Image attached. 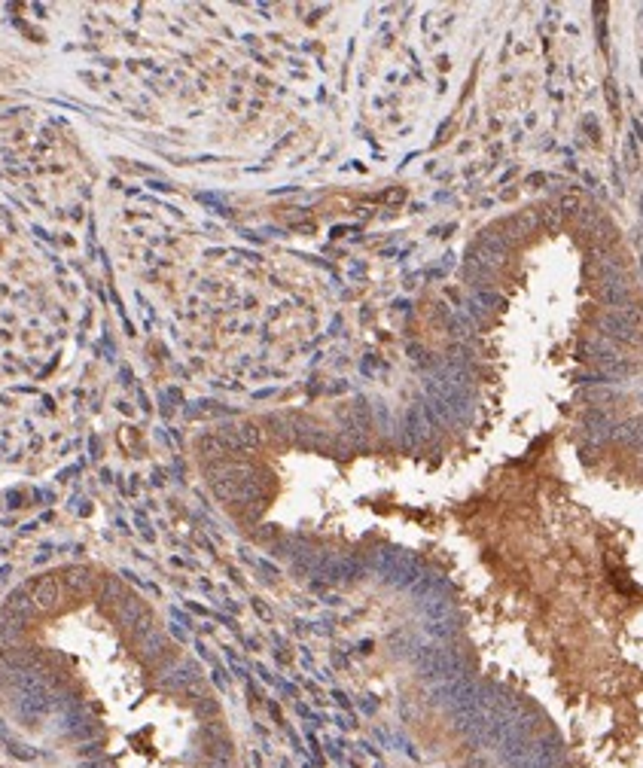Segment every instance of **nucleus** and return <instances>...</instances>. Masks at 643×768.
I'll return each instance as SVG.
<instances>
[{
	"label": "nucleus",
	"mask_w": 643,
	"mask_h": 768,
	"mask_svg": "<svg viewBox=\"0 0 643 768\" xmlns=\"http://www.w3.org/2000/svg\"><path fill=\"white\" fill-rule=\"evenodd\" d=\"M585 274H589V278H594L598 284H604V281H610V278H619V274H625V259L619 256V254H610V250H604V254H598V259H592L589 266H585Z\"/></svg>",
	"instance_id": "nucleus-1"
},
{
	"label": "nucleus",
	"mask_w": 643,
	"mask_h": 768,
	"mask_svg": "<svg viewBox=\"0 0 643 768\" xmlns=\"http://www.w3.org/2000/svg\"><path fill=\"white\" fill-rule=\"evenodd\" d=\"M598 299L604 305H610V308H622V305L634 302V296H631V284H628L625 274H619V278H610V281L598 284Z\"/></svg>",
	"instance_id": "nucleus-2"
},
{
	"label": "nucleus",
	"mask_w": 643,
	"mask_h": 768,
	"mask_svg": "<svg viewBox=\"0 0 643 768\" xmlns=\"http://www.w3.org/2000/svg\"><path fill=\"white\" fill-rule=\"evenodd\" d=\"M34 607H37V610H55V607L61 604V598H64V586H61V579H55V577H46V579H40L37 586H34Z\"/></svg>",
	"instance_id": "nucleus-3"
},
{
	"label": "nucleus",
	"mask_w": 643,
	"mask_h": 768,
	"mask_svg": "<svg viewBox=\"0 0 643 768\" xmlns=\"http://www.w3.org/2000/svg\"><path fill=\"white\" fill-rule=\"evenodd\" d=\"M598 326H601V329H604L610 339H616V341H625V345H637V341H640V332H637V326H631V324H625V320H619L613 311L601 314V317H598Z\"/></svg>",
	"instance_id": "nucleus-4"
},
{
	"label": "nucleus",
	"mask_w": 643,
	"mask_h": 768,
	"mask_svg": "<svg viewBox=\"0 0 643 768\" xmlns=\"http://www.w3.org/2000/svg\"><path fill=\"white\" fill-rule=\"evenodd\" d=\"M613 439L622 445H631V449H643V418H631L625 424H616Z\"/></svg>",
	"instance_id": "nucleus-5"
},
{
	"label": "nucleus",
	"mask_w": 643,
	"mask_h": 768,
	"mask_svg": "<svg viewBox=\"0 0 643 768\" xmlns=\"http://www.w3.org/2000/svg\"><path fill=\"white\" fill-rule=\"evenodd\" d=\"M61 586H64V592L86 594V592H91V586H95V577H91L89 570H83V567H74V570H67L61 577Z\"/></svg>",
	"instance_id": "nucleus-6"
},
{
	"label": "nucleus",
	"mask_w": 643,
	"mask_h": 768,
	"mask_svg": "<svg viewBox=\"0 0 643 768\" xmlns=\"http://www.w3.org/2000/svg\"><path fill=\"white\" fill-rule=\"evenodd\" d=\"M601 220H604V211L594 208V204H582V208L577 211V229H579L582 235H589Z\"/></svg>",
	"instance_id": "nucleus-7"
},
{
	"label": "nucleus",
	"mask_w": 643,
	"mask_h": 768,
	"mask_svg": "<svg viewBox=\"0 0 643 768\" xmlns=\"http://www.w3.org/2000/svg\"><path fill=\"white\" fill-rule=\"evenodd\" d=\"M579 208H582V201H579L577 196H564V199L558 201V211H561V214H573V216H577Z\"/></svg>",
	"instance_id": "nucleus-8"
}]
</instances>
